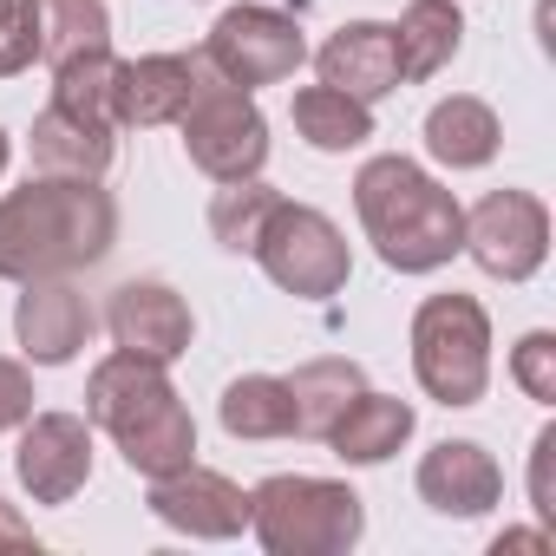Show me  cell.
<instances>
[{
	"instance_id": "obj_4",
	"label": "cell",
	"mask_w": 556,
	"mask_h": 556,
	"mask_svg": "<svg viewBox=\"0 0 556 556\" xmlns=\"http://www.w3.org/2000/svg\"><path fill=\"white\" fill-rule=\"evenodd\" d=\"M413 380L439 406H478L491 387V315L478 295H426L413 308Z\"/></svg>"
},
{
	"instance_id": "obj_9",
	"label": "cell",
	"mask_w": 556,
	"mask_h": 556,
	"mask_svg": "<svg viewBox=\"0 0 556 556\" xmlns=\"http://www.w3.org/2000/svg\"><path fill=\"white\" fill-rule=\"evenodd\" d=\"M14 478L34 504H73L92 478V419L86 413H34L21 426Z\"/></svg>"
},
{
	"instance_id": "obj_21",
	"label": "cell",
	"mask_w": 556,
	"mask_h": 556,
	"mask_svg": "<svg viewBox=\"0 0 556 556\" xmlns=\"http://www.w3.org/2000/svg\"><path fill=\"white\" fill-rule=\"evenodd\" d=\"M367 387L361 361L348 354H321V361H302L289 374V406H295V439H328L334 419L354 406V393Z\"/></svg>"
},
{
	"instance_id": "obj_5",
	"label": "cell",
	"mask_w": 556,
	"mask_h": 556,
	"mask_svg": "<svg viewBox=\"0 0 556 556\" xmlns=\"http://www.w3.org/2000/svg\"><path fill=\"white\" fill-rule=\"evenodd\" d=\"M249 255L262 262V275H268L275 289H282V295H302V302L341 295L348 275H354V249H348L341 223H334L328 210L289 203V197L268 210V223H262V236H255Z\"/></svg>"
},
{
	"instance_id": "obj_3",
	"label": "cell",
	"mask_w": 556,
	"mask_h": 556,
	"mask_svg": "<svg viewBox=\"0 0 556 556\" xmlns=\"http://www.w3.org/2000/svg\"><path fill=\"white\" fill-rule=\"evenodd\" d=\"M249 530L268 556H348L367 530V504L341 478L275 471L249 491Z\"/></svg>"
},
{
	"instance_id": "obj_10",
	"label": "cell",
	"mask_w": 556,
	"mask_h": 556,
	"mask_svg": "<svg viewBox=\"0 0 556 556\" xmlns=\"http://www.w3.org/2000/svg\"><path fill=\"white\" fill-rule=\"evenodd\" d=\"M151 517L164 523V530H184V536H197V543H229V536H242L249 530V491L236 484V478H223V471H210V465H184V471H164V478H151Z\"/></svg>"
},
{
	"instance_id": "obj_12",
	"label": "cell",
	"mask_w": 556,
	"mask_h": 556,
	"mask_svg": "<svg viewBox=\"0 0 556 556\" xmlns=\"http://www.w3.org/2000/svg\"><path fill=\"white\" fill-rule=\"evenodd\" d=\"M99 315L92 302L79 295L73 275H40V282H21V302H14V334H21V354L34 367H66L79 361V348L92 341Z\"/></svg>"
},
{
	"instance_id": "obj_34",
	"label": "cell",
	"mask_w": 556,
	"mask_h": 556,
	"mask_svg": "<svg viewBox=\"0 0 556 556\" xmlns=\"http://www.w3.org/2000/svg\"><path fill=\"white\" fill-rule=\"evenodd\" d=\"M8 157H14V144H8V131H0V170H8Z\"/></svg>"
},
{
	"instance_id": "obj_18",
	"label": "cell",
	"mask_w": 556,
	"mask_h": 556,
	"mask_svg": "<svg viewBox=\"0 0 556 556\" xmlns=\"http://www.w3.org/2000/svg\"><path fill=\"white\" fill-rule=\"evenodd\" d=\"M413 426H419L413 400L361 387V393H354V406L334 419V432H328L321 445H334V458H341V465H387V458L413 439Z\"/></svg>"
},
{
	"instance_id": "obj_17",
	"label": "cell",
	"mask_w": 556,
	"mask_h": 556,
	"mask_svg": "<svg viewBox=\"0 0 556 556\" xmlns=\"http://www.w3.org/2000/svg\"><path fill=\"white\" fill-rule=\"evenodd\" d=\"M34 170L40 177H105L118 157V131L99 118H79L66 105H47L34 118Z\"/></svg>"
},
{
	"instance_id": "obj_24",
	"label": "cell",
	"mask_w": 556,
	"mask_h": 556,
	"mask_svg": "<svg viewBox=\"0 0 556 556\" xmlns=\"http://www.w3.org/2000/svg\"><path fill=\"white\" fill-rule=\"evenodd\" d=\"M118 445V458L138 471V478H164V471H184L190 458H197V419H190V406L184 400H170V406H157L151 419H138L125 439H112Z\"/></svg>"
},
{
	"instance_id": "obj_23",
	"label": "cell",
	"mask_w": 556,
	"mask_h": 556,
	"mask_svg": "<svg viewBox=\"0 0 556 556\" xmlns=\"http://www.w3.org/2000/svg\"><path fill=\"white\" fill-rule=\"evenodd\" d=\"M289 118H295L302 144H315V151H361L374 138V105L348 99L341 86H302Z\"/></svg>"
},
{
	"instance_id": "obj_16",
	"label": "cell",
	"mask_w": 556,
	"mask_h": 556,
	"mask_svg": "<svg viewBox=\"0 0 556 556\" xmlns=\"http://www.w3.org/2000/svg\"><path fill=\"white\" fill-rule=\"evenodd\" d=\"M321 86H341L361 105H380L387 92H400V47L387 21H348L341 34H328V47L315 53Z\"/></svg>"
},
{
	"instance_id": "obj_33",
	"label": "cell",
	"mask_w": 556,
	"mask_h": 556,
	"mask_svg": "<svg viewBox=\"0 0 556 556\" xmlns=\"http://www.w3.org/2000/svg\"><path fill=\"white\" fill-rule=\"evenodd\" d=\"M497 549H549V536H543V530H504V536L491 543V556H497Z\"/></svg>"
},
{
	"instance_id": "obj_19",
	"label": "cell",
	"mask_w": 556,
	"mask_h": 556,
	"mask_svg": "<svg viewBox=\"0 0 556 556\" xmlns=\"http://www.w3.org/2000/svg\"><path fill=\"white\" fill-rule=\"evenodd\" d=\"M497 144H504V125H497V112H491L484 99H471V92H452V99H439V105L426 112V151H432V164H445V170H484V164L497 157Z\"/></svg>"
},
{
	"instance_id": "obj_25",
	"label": "cell",
	"mask_w": 556,
	"mask_h": 556,
	"mask_svg": "<svg viewBox=\"0 0 556 556\" xmlns=\"http://www.w3.org/2000/svg\"><path fill=\"white\" fill-rule=\"evenodd\" d=\"M118 66H125V60H112V47L60 60V66H53V105L79 112V118H99V125L118 131Z\"/></svg>"
},
{
	"instance_id": "obj_11",
	"label": "cell",
	"mask_w": 556,
	"mask_h": 556,
	"mask_svg": "<svg viewBox=\"0 0 556 556\" xmlns=\"http://www.w3.org/2000/svg\"><path fill=\"white\" fill-rule=\"evenodd\" d=\"M105 328H112V341H118L125 354H144V361H157V367L184 361L190 341H197V315H190V302H184L170 282H157V275H131V282L112 289V302H105Z\"/></svg>"
},
{
	"instance_id": "obj_22",
	"label": "cell",
	"mask_w": 556,
	"mask_h": 556,
	"mask_svg": "<svg viewBox=\"0 0 556 556\" xmlns=\"http://www.w3.org/2000/svg\"><path fill=\"white\" fill-rule=\"evenodd\" d=\"M216 419L229 439H249V445H268V439H295V406H289V380L275 374H242L223 387L216 400Z\"/></svg>"
},
{
	"instance_id": "obj_28",
	"label": "cell",
	"mask_w": 556,
	"mask_h": 556,
	"mask_svg": "<svg viewBox=\"0 0 556 556\" xmlns=\"http://www.w3.org/2000/svg\"><path fill=\"white\" fill-rule=\"evenodd\" d=\"M40 60V0H0V79Z\"/></svg>"
},
{
	"instance_id": "obj_31",
	"label": "cell",
	"mask_w": 556,
	"mask_h": 556,
	"mask_svg": "<svg viewBox=\"0 0 556 556\" xmlns=\"http://www.w3.org/2000/svg\"><path fill=\"white\" fill-rule=\"evenodd\" d=\"M549 465H556V426H543V432L530 439V510H536V523H549V517H556Z\"/></svg>"
},
{
	"instance_id": "obj_27",
	"label": "cell",
	"mask_w": 556,
	"mask_h": 556,
	"mask_svg": "<svg viewBox=\"0 0 556 556\" xmlns=\"http://www.w3.org/2000/svg\"><path fill=\"white\" fill-rule=\"evenodd\" d=\"M275 203H282V190H268L262 177H242V184H223V190L210 197V236H216V242H223L229 255H249Z\"/></svg>"
},
{
	"instance_id": "obj_13",
	"label": "cell",
	"mask_w": 556,
	"mask_h": 556,
	"mask_svg": "<svg viewBox=\"0 0 556 556\" xmlns=\"http://www.w3.org/2000/svg\"><path fill=\"white\" fill-rule=\"evenodd\" d=\"M216 73L203 66V53H144L118 66V131H151V125H177L184 105L210 86Z\"/></svg>"
},
{
	"instance_id": "obj_7",
	"label": "cell",
	"mask_w": 556,
	"mask_h": 556,
	"mask_svg": "<svg viewBox=\"0 0 556 556\" xmlns=\"http://www.w3.org/2000/svg\"><path fill=\"white\" fill-rule=\"evenodd\" d=\"M184 157L210 177V184H242L262 177L268 164V118L255 105V92L210 79L190 105H184Z\"/></svg>"
},
{
	"instance_id": "obj_30",
	"label": "cell",
	"mask_w": 556,
	"mask_h": 556,
	"mask_svg": "<svg viewBox=\"0 0 556 556\" xmlns=\"http://www.w3.org/2000/svg\"><path fill=\"white\" fill-rule=\"evenodd\" d=\"M27 419H34V374L27 361L0 354V432H21Z\"/></svg>"
},
{
	"instance_id": "obj_32",
	"label": "cell",
	"mask_w": 556,
	"mask_h": 556,
	"mask_svg": "<svg viewBox=\"0 0 556 556\" xmlns=\"http://www.w3.org/2000/svg\"><path fill=\"white\" fill-rule=\"evenodd\" d=\"M0 549H40V536H34V523L0 497Z\"/></svg>"
},
{
	"instance_id": "obj_15",
	"label": "cell",
	"mask_w": 556,
	"mask_h": 556,
	"mask_svg": "<svg viewBox=\"0 0 556 556\" xmlns=\"http://www.w3.org/2000/svg\"><path fill=\"white\" fill-rule=\"evenodd\" d=\"M177 400V387H170V374L157 367V361H144V354H105L99 367H92V380H86V419L99 426V432H112V439H125L138 419H151L157 406H170Z\"/></svg>"
},
{
	"instance_id": "obj_6",
	"label": "cell",
	"mask_w": 556,
	"mask_h": 556,
	"mask_svg": "<svg viewBox=\"0 0 556 556\" xmlns=\"http://www.w3.org/2000/svg\"><path fill=\"white\" fill-rule=\"evenodd\" d=\"M203 66L223 79V86H282L308 66V40L295 27V14L282 8H255V0H242V8H223L216 27L203 34Z\"/></svg>"
},
{
	"instance_id": "obj_8",
	"label": "cell",
	"mask_w": 556,
	"mask_h": 556,
	"mask_svg": "<svg viewBox=\"0 0 556 556\" xmlns=\"http://www.w3.org/2000/svg\"><path fill=\"white\" fill-rule=\"evenodd\" d=\"M465 255L491 282H530L549 255V203L536 190H491L465 210Z\"/></svg>"
},
{
	"instance_id": "obj_2",
	"label": "cell",
	"mask_w": 556,
	"mask_h": 556,
	"mask_svg": "<svg viewBox=\"0 0 556 556\" xmlns=\"http://www.w3.org/2000/svg\"><path fill=\"white\" fill-rule=\"evenodd\" d=\"M354 216L393 275H432L465 255V203L400 151H380L354 170Z\"/></svg>"
},
{
	"instance_id": "obj_14",
	"label": "cell",
	"mask_w": 556,
	"mask_h": 556,
	"mask_svg": "<svg viewBox=\"0 0 556 556\" xmlns=\"http://www.w3.org/2000/svg\"><path fill=\"white\" fill-rule=\"evenodd\" d=\"M419 497L439 510V517H484L504 504V471L497 458L478 445V439H439L426 458H419Z\"/></svg>"
},
{
	"instance_id": "obj_1",
	"label": "cell",
	"mask_w": 556,
	"mask_h": 556,
	"mask_svg": "<svg viewBox=\"0 0 556 556\" xmlns=\"http://www.w3.org/2000/svg\"><path fill=\"white\" fill-rule=\"evenodd\" d=\"M118 242V203L99 177H27L0 197V282L99 268Z\"/></svg>"
},
{
	"instance_id": "obj_20",
	"label": "cell",
	"mask_w": 556,
	"mask_h": 556,
	"mask_svg": "<svg viewBox=\"0 0 556 556\" xmlns=\"http://www.w3.org/2000/svg\"><path fill=\"white\" fill-rule=\"evenodd\" d=\"M393 47H400V79H439L458 47H465V14L458 0H406V14L393 21Z\"/></svg>"
},
{
	"instance_id": "obj_26",
	"label": "cell",
	"mask_w": 556,
	"mask_h": 556,
	"mask_svg": "<svg viewBox=\"0 0 556 556\" xmlns=\"http://www.w3.org/2000/svg\"><path fill=\"white\" fill-rule=\"evenodd\" d=\"M112 47V8L105 0H40V60L60 66L73 53Z\"/></svg>"
},
{
	"instance_id": "obj_29",
	"label": "cell",
	"mask_w": 556,
	"mask_h": 556,
	"mask_svg": "<svg viewBox=\"0 0 556 556\" xmlns=\"http://www.w3.org/2000/svg\"><path fill=\"white\" fill-rule=\"evenodd\" d=\"M510 380L523 387V400L556 406V334H549V328H530V334L510 348Z\"/></svg>"
}]
</instances>
